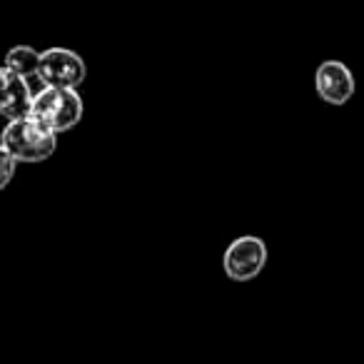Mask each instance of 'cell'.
Returning a JSON list of instances; mask_svg holds the SVG:
<instances>
[{
	"mask_svg": "<svg viewBox=\"0 0 364 364\" xmlns=\"http://www.w3.org/2000/svg\"><path fill=\"white\" fill-rule=\"evenodd\" d=\"M0 142L8 147V152L18 162H43L55 152L58 132H53L36 115H26L8 120Z\"/></svg>",
	"mask_w": 364,
	"mask_h": 364,
	"instance_id": "cell-1",
	"label": "cell"
},
{
	"mask_svg": "<svg viewBox=\"0 0 364 364\" xmlns=\"http://www.w3.org/2000/svg\"><path fill=\"white\" fill-rule=\"evenodd\" d=\"M82 97L75 87H46L33 97L31 115L46 122L53 132H68L82 120Z\"/></svg>",
	"mask_w": 364,
	"mask_h": 364,
	"instance_id": "cell-2",
	"label": "cell"
},
{
	"mask_svg": "<svg viewBox=\"0 0 364 364\" xmlns=\"http://www.w3.org/2000/svg\"><path fill=\"white\" fill-rule=\"evenodd\" d=\"M87 75L85 60L68 48H48L41 53L38 80L46 87H80Z\"/></svg>",
	"mask_w": 364,
	"mask_h": 364,
	"instance_id": "cell-3",
	"label": "cell"
},
{
	"mask_svg": "<svg viewBox=\"0 0 364 364\" xmlns=\"http://www.w3.org/2000/svg\"><path fill=\"white\" fill-rule=\"evenodd\" d=\"M264 264H267V245L262 237H255V235H245V237L230 242L223 257L225 272L235 282L255 279L264 269Z\"/></svg>",
	"mask_w": 364,
	"mask_h": 364,
	"instance_id": "cell-4",
	"label": "cell"
},
{
	"mask_svg": "<svg viewBox=\"0 0 364 364\" xmlns=\"http://www.w3.org/2000/svg\"><path fill=\"white\" fill-rule=\"evenodd\" d=\"M314 87L317 95L329 105H347L354 95V75L344 63L324 60L314 73Z\"/></svg>",
	"mask_w": 364,
	"mask_h": 364,
	"instance_id": "cell-5",
	"label": "cell"
},
{
	"mask_svg": "<svg viewBox=\"0 0 364 364\" xmlns=\"http://www.w3.org/2000/svg\"><path fill=\"white\" fill-rule=\"evenodd\" d=\"M33 97H36V92L31 90L28 77L0 65V117L16 120V117L31 115Z\"/></svg>",
	"mask_w": 364,
	"mask_h": 364,
	"instance_id": "cell-6",
	"label": "cell"
},
{
	"mask_svg": "<svg viewBox=\"0 0 364 364\" xmlns=\"http://www.w3.org/2000/svg\"><path fill=\"white\" fill-rule=\"evenodd\" d=\"M6 68H11L13 73L23 77H38V68H41V53L31 46H16L6 53Z\"/></svg>",
	"mask_w": 364,
	"mask_h": 364,
	"instance_id": "cell-7",
	"label": "cell"
},
{
	"mask_svg": "<svg viewBox=\"0 0 364 364\" xmlns=\"http://www.w3.org/2000/svg\"><path fill=\"white\" fill-rule=\"evenodd\" d=\"M18 160L8 152V147L0 142V190H6L11 185V180L16 177Z\"/></svg>",
	"mask_w": 364,
	"mask_h": 364,
	"instance_id": "cell-8",
	"label": "cell"
}]
</instances>
